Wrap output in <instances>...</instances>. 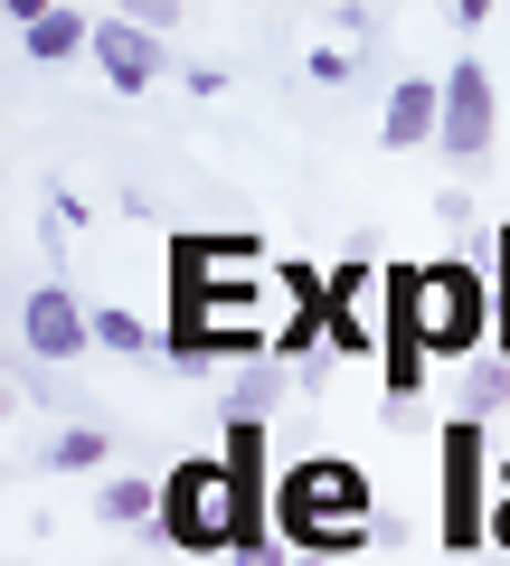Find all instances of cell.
<instances>
[{
  "label": "cell",
  "instance_id": "6da1fadb",
  "mask_svg": "<svg viewBox=\"0 0 510 566\" xmlns=\"http://www.w3.org/2000/svg\"><path fill=\"white\" fill-rule=\"evenodd\" d=\"M274 528L293 557H331L350 566L360 547H378V482L350 453H303L274 472Z\"/></svg>",
  "mask_w": 510,
  "mask_h": 566
},
{
  "label": "cell",
  "instance_id": "7a4b0ae2",
  "mask_svg": "<svg viewBox=\"0 0 510 566\" xmlns=\"http://www.w3.org/2000/svg\"><path fill=\"white\" fill-rule=\"evenodd\" d=\"M407 303H416V340H426V359H472V349L491 359V264L435 255V264H416Z\"/></svg>",
  "mask_w": 510,
  "mask_h": 566
},
{
  "label": "cell",
  "instance_id": "3957f363",
  "mask_svg": "<svg viewBox=\"0 0 510 566\" xmlns=\"http://www.w3.org/2000/svg\"><path fill=\"white\" fill-rule=\"evenodd\" d=\"M237 528H246V510H237L227 463L218 453H180V463L162 472V528H152V538L180 547V557H237Z\"/></svg>",
  "mask_w": 510,
  "mask_h": 566
},
{
  "label": "cell",
  "instance_id": "277c9868",
  "mask_svg": "<svg viewBox=\"0 0 510 566\" xmlns=\"http://www.w3.org/2000/svg\"><path fill=\"white\" fill-rule=\"evenodd\" d=\"M435 482H445V520H435V538H445L454 557L491 547V472H482V424H464V416H454L445 434H435Z\"/></svg>",
  "mask_w": 510,
  "mask_h": 566
},
{
  "label": "cell",
  "instance_id": "5b68a950",
  "mask_svg": "<svg viewBox=\"0 0 510 566\" xmlns=\"http://www.w3.org/2000/svg\"><path fill=\"white\" fill-rule=\"evenodd\" d=\"M256 274H266L256 237H208V227L170 237V303H199V293H227V283H256Z\"/></svg>",
  "mask_w": 510,
  "mask_h": 566
},
{
  "label": "cell",
  "instance_id": "8992f818",
  "mask_svg": "<svg viewBox=\"0 0 510 566\" xmlns=\"http://www.w3.org/2000/svg\"><path fill=\"white\" fill-rule=\"evenodd\" d=\"M20 349L48 359V368L85 359V349H95V312H85L66 283H29V293H20Z\"/></svg>",
  "mask_w": 510,
  "mask_h": 566
},
{
  "label": "cell",
  "instance_id": "52a82bcc",
  "mask_svg": "<svg viewBox=\"0 0 510 566\" xmlns=\"http://www.w3.org/2000/svg\"><path fill=\"white\" fill-rule=\"evenodd\" d=\"M491 114H501V95H491L482 57H454L445 66V133H435V151H445L454 170H472L491 151Z\"/></svg>",
  "mask_w": 510,
  "mask_h": 566
},
{
  "label": "cell",
  "instance_id": "ba28073f",
  "mask_svg": "<svg viewBox=\"0 0 510 566\" xmlns=\"http://www.w3.org/2000/svg\"><path fill=\"white\" fill-rule=\"evenodd\" d=\"M10 39H20L29 66L95 57V10H76V0H10Z\"/></svg>",
  "mask_w": 510,
  "mask_h": 566
},
{
  "label": "cell",
  "instance_id": "9c48e42d",
  "mask_svg": "<svg viewBox=\"0 0 510 566\" xmlns=\"http://www.w3.org/2000/svg\"><path fill=\"white\" fill-rule=\"evenodd\" d=\"M95 66H104L114 95H143V85H162L170 57H162V39H152L133 10H104V20H95Z\"/></svg>",
  "mask_w": 510,
  "mask_h": 566
},
{
  "label": "cell",
  "instance_id": "30bf717a",
  "mask_svg": "<svg viewBox=\"0 0 510 566\" xmlns=\"http://www.w3.org/2000/svg\"><path fill=\"white\" fill-rule=\"evenodd\" d=\"M445 133V66H407L388 85V114H378V142L388 151H416V142Z\"/></svg>",
  "mask_w": 510,
  "mask_h": 566
},
{
  "label": "cell",
  "instance_id": "8fae6325",
  "mask_svg": "<svg viewBox=\"0 0 510 566\" xmlns=\"http://www.w3.org/2000/svg\"><path fill=\"white\" fill-rule=\"evenodd\" d=\"M95 510L114 528H162V472H104Z\"/></svg>",
  "mask_w": 510,
  "mask_h": 566
},
{
  "label": "cell",
  "instance_id": "7c38bea8",
  "mask_svg": "<svg viewBox=\"0 0 510 566\" xmlns=\"http://www.w3.org/2000/svg\"><path fill=\"white\" fill-rule=\"evenodd\" d=\"M284 387H293L284 359H246L237 378H227V416H237V424H266L274 406H284Z\"/></svg>",
  "mask_w": 510,
  "mask_h": 566
},
{
  "label": "cell",
  "instance_id": "4fadbf2b",
  "mask_svg": "<svg viewBox=\"0 0 510 566\" xmlns=\"http://www.w3.org/2000/svg\"><path fill=\"white\" fill-rule=\"evenodd\" d=\"M464 255H472V264H491V359H510V218H501V227H482Z\"/></svg>",
  "mask_w": 510,
  "mask_h": 566
},
{
  "label": "cell",
  "instance_id": "5bb4252c",
  "mask_svg": "<svg viewBox=\"0 0 510 566\" xmlns=\"http://www.w3.org/2000/svg\"><path fill=\"white\" fill-rule=\"evenodd\" d=\"M104 453H114L104 424H58V434L39 444V463H48V472H104Z\"/></svg>",
  "mask_w": 510,
  "mask_h": 566
},
{
  "label": "cell",
  "instance_id": "9a60e30c",
  "mask_svg": "<svg viewBox=\"0 0 510 566\" xmlns=\"http://www.w3.org/2000/svg\"><path fill=\"white\" fill-rule=\"evenodd\" d=\"M322 349H331V359H378V349H388V331H378V303H368V312H341V303H331Z\"/></svg>",
  "mask_w": 510,
  "mask_h": 566
},
{
  "label": "cell",
  "instance_id": "2e32d148",
  "mask_svg": "<svg viewBox=\"0 0 510 566\" xmlns=\"http://www.w3.org/2000/svg\"><path fill=\"white\" fill-rule=\"evenodd\" d=\"M95 349H114V359H152V349H170V340H152V322H143V312L95 303Z\"/></svg>",
  "mask_w": 510,
  "mask_h": 566
},
{
  "label": "cell",
  "instance_id": "e0dca14e",
  "mask_svg": "<svg viewBox=\"0 0 510 566\" xmlns=\"http://www.w3.org/2000/svg\"><path fill=\"white\" fill-rule=\"evenodd\" d=\"M510 406V359H472L464 368V424H491Z\"/></svg>",
  "mask_w": 510,
  "mask_h": 566
},
{
  "label": "cell",
  "instance_id": "ac0fdd59",
  "mask_svg": "<svg viewBox=\"0 0 510 566\" xmlns=\"http://www.w3.org/2000/svg\"><path fill=\"white\" fill-rule=\"evenodd\" d=\"M303 76H312V85H350V76H360V57H350V39H322V48L303 57Z\"/></svg>",
  "mask_w": 510,
  "mask_h": 566
},
{
  "label": "cell",
  "instance_id": "d6986e66",
  "mask_svg": "<svg viewBox=\"0 0 510 566\" xmlns=\"http://www.w3.org/2000/svg\"><path fill=\"white\" fill-rule=\"evenodd\" d=\"M491 557H510V453L491 463Z\"/></svg>",
  "mask_w": 510,
  "mask_h": 566
},
{
  "label": "cell",
  "instance_id": "ffe728a7",
  "mask_svg": "<svg viewBox=\"0 0 510 566\" xmlns=\"http://www.w3.org/2000/svg\"><path fill=\"white\" fill-rule=\"evenodd\" d=\"M435 218H445V227H454V237H464V245H472V218H482V208H472V189H445V199H435Z\"/></svg>",
  "mask_w": 510,
  "mask_h": 566
},
{
  "label": "cell",
  "instance_id": "44dd1931",
  "mask_svg": "<svg viewBox=\"0 0 510 566\" xmlns=\"http://www.w3.org/2000/svg\"><path fill=\"white\" fill-rule=\"evenodd\" d=\"M48 227H58V237H66V227H85V199H76V189H48Z\"/></svg>",
  "mask_w": 510,
  "mask_h": 566
},
{
  "label": "cell",
  "instance_id": "7402d4cb",
  "mask_svg": "<svg viewBox=\"0 0 510 566\" xmlns=\"http://www.w3.org/2000/svg\"><path fill=\"white\" fill-rule=\"evenodd\" d=\"M293 566H331V557H293Z\"/></svg>",
  "mask_w": 510,
  "mask_h": 566
}]
</instances>
